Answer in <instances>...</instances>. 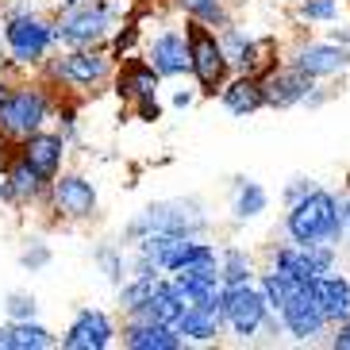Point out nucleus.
<instances>
[{
  "instance_id": "obj_1",
  "label": "nucleus",
  "mask_w": 350,
  "mask_h": 350,
  "mask_svg": "<svg viewBox=\"0 0 350 350\" xmlns=\"http://www.w3.org/2000/svg\"><path fill=\"white\" fill-rule=\"evenodd\" d=\"M58 104H62V93L51 81H42V77L4 85V96H0V162L27 135L42 131V127L51 124L54 112H58Z\"/></svg>"
},
{
  "instance_id": "obj_2",
  "label": "nucleus",
  "mask_w": 350,
  "mask_h": 350,
  "mask_svg": "<svg viewBox=\"0 0 350 350\" xmlns=\"http://www.w3.org/2000/svg\"><path fill=\"white\" fill-rule=\"evenodd\" d=\"M116 58L108 46H62V51L39 66V77L51 81L62 96H89L116 77Z\"/></svg>"
},
{
  "instance_id": "obj_3",
  "label": "nucleus",
  "mask_w": 350,
  "mask_h": 350,
  "mask_svg": "<svg viewBox=\"0 0 350 350\" xmlns=\"http://www.w3.org/2000/svg\"><path fill=\"white\" fill-rule=\"evenodd\" d=\"M281 227H285V239L297 243V247H319V243L339 247L342 235H347V224H342V196L316 185L308 196H300L297 204L285 208Z\"/></svg>"
},
{
  "instance_id": "obj_4",
  "label": "nucleus",
  "mask_w": 350,
  "mask_h": 350,
  "mask_svg": "<svg viewBox=\"0 0 350 350\" xmlns=\"http://www.w3.org/2000/svg\"><path fill=\"white\" fill-rule=\"evenodd\" d=\"M208 224H212V219H208L204 204H200L196 196L154 200V204H146L135 219H127V227H124V235H120V243H124V247H131V243H139V239H146V235H154V231L193 239V235H204Z\"/></svg>"
},
{
  "instance_id": "obj_5",
  "label": "nucleus",
  "mask_w": 350,
  "mask_h": 350,
  "mask_svg": "<svg viewBox=\"0 0 350 350\" xmlns=\"http://www.w3.org/2000/svg\"><path fill=\"white\" fill-rule=\"evenodd\" d=\"M219 316H224V327L243 342L258 339V335H285L281 316L266 304V297H262V288L254 281L250 285H224Z\"/></svg>"
},
{
  "instance_id": "obj_6",
  "label": "nucleus",
  "mask_w": 350,
  "mask_h": 350,
  "mask_svg": "<svg viewBox=\"0 0 350 350\" xmlns=\"http://www.w3.org/2000/svg\"><path fill=\"white\" fill-rule=\"evenodd\" d=\"M4 51H8V66L16 70H39L51 51L58 46L54 39V20L42 16L39 8H27L20 16H4Z\"/></svg>"
},
{
  "instance_id": "obj_7",
  "label": "nucleus",
  "mask_w": 350,
  "mask_h": 350,
  "mask_svg": "<svg viewBox=\"0 0 350 350\" xmlns=\"http://www.w3.org/2000/svg\"><path fill=\"white\" fill-rule=\"evenodd\" d=\"M116 27L120 23L112 20V12L100 0H81V4L58 8V16H54L58 46H108Z\"/></svg>"
},
{
  "instance_id": "obj_8",
  "label": "nucleus",
  "mask_w": 350,
  "mask_h": 350,
  "mask_svg": "<svg viewBox=\"0 0 350 350\" xmlns=\"http://www.w3.org/2000/svg\"><path fill=\"white\" fill-rule=\"evenodd\" d=\"M185 35H189V54H193V70L189 73H193L196 89L204 96H216L224 89V81L231 77V62H227V54H224L219 31L200 20H189Z\"/></svg>"
},
{
  "instance_id": "obj_9",
  "label": "nucleus",
  "mask_w": 350,
  "mask_h": 350,
  "mask_svg": "<svg viewBox=\"0 0 350 350\" xmlns=\"http://www.w3.org/2000/svg\"><path fill=\"white\" fill-rule=\"evenodd\" d=\"M46 208L54 212L58 224H89V219L100 212V196H96V185L85 174H62L51 181V193H46Z\"/></svg>"
},
{
  "instance_id": "obj_10",
  "label": "nucleus",
  "mask_w": 350,
  "mask_h": 350,
  "mask_svg": "<svg viewBox=\"0 0 350 350\" xmlns=\"http://www.w3.org/2000/svg\"><path fill=\"white\" fill-rule=\"evenodd\" d=\"M339 262V247L331 243H319V247H297V243H281V247H269V266L281 269L285 278L300 281V285H312L319 273L335 269Z\"/></svg>"
},
{
  "instance_id": "obj_11",
  "label": "nucleus",
  "mask_w": 350,
  "mask_h": 350,
  "mask_svg": "<svg viewBox=\"0 0 350 350\" xmlns=\"http://www.w3.org/2000/svg\"><path fill=\"white\" fill-rule=\"evenodd\" d=\"M219 42H224V54H227V62H231V73H254V77H262L269 66H278V42L254 39L239 23H224L219 27Z\"/></svg>"
},
{
  "instance_id": "obj_12",
  "label": "nucleus",
  "mask_w": 350,
  "mask_h": 350,
  "mask_svg": "<svg viewBox=\"0 0 350 350\" xmlns=\"http://www.w3.org/2000/svg\"><path fill=\"white\" fill-rule=\"evenodd\" d=\"M288 66H297L300 73H308L312 81H327V77H339L350 70V46L335 39H308L297 42L285 58Z\"/></svg>"
},
{
  "instance_id": "obj_13",
  "label": "nucleus",
  "mask_w": 350,
  "mask_h": 350,
  "mask_svg": "<svg viewBox=\"0 0 350 350\" xmlns=\"http://www.w3.org/2000/svg\"><path fill=\"white\" fill-rule=\"evenodd\" d=\"M281 327H285V335L293 342H316V339H323L327 335V316L319 312V304H316V297L308 293V285H293V293H288V300L281 304Z\"/></svg>"
},
{
  "instance_id": "obj_14",
  "label": "nucleus",
  "mask_w": 350,
  "mask_h": 350,
  "mask_svg": "<svg viewBox=\"0 0 350 350\" xmlns=\"http://www.w3.org/2000/svg\"><path fill=\"white\" fill-rule=\"evenodd\" d=\"M46 193H51V181L27 165L16 150L4 158V181H0V204L12 208H31V204H46Z\"/></svg>"
},
{
  "instance_id": "obj_15",
  "label": "nucleus",
  "mask_w": 350,
  "mask_h": 350,
  "mask_svg": "<svg viewBox=\"0 0 350 350\" xmlns=\"http://www.w3.org/2000/svg\"><path fill=\"white\" fill-rule=\"evenodd\" d=\"M120 339L112 316L100 308H77L70 319V327L62 331L58 347L62 350H108L112 342Z\"/></svg>"
},
{
  "instance_id": "obj_16",
  "label": "nucleus",
  "mask_w": 350,
  "mask_h": 350,
  "mask_svg": "<svg viewBox=\"0 0 350 350\" xmlns=\"http://www.w3.org/2000/svg\"><path fill=\"white\" fill-rule=\"evenodd\" d=\"M146 62L162 73V81L170 77H181V73L193 70V54H189V35L181 27H162L154 39L146 42Z\"/></svg>"
},
{
  "instance_id": "obj_17",
  "label": "nucleus",
  "mask_w": 350,
  "mask_h": 350,
  "mask_svg": "<svg viewBox=\"0 0 350 350\" xmlns=\"http://www.w3.org/2000/svg\"><path fill=\"white\" fill-rule=\"evenodd\" d=\"M316 89L308 73H300L297 66H269L262 73V96H266V108H297V104L308 100V93Z\"/></svg>"
},
{
  "instance_id": "obj_18",
  "label": "nucleus",
  "mask_w": 350,
  "mask_h": 350,
  "mask_svg": "<svg viewBox=\"0 0 350 350\" xmlns=\"http://www.w3.org/2000/svg\"><path fill=\"white\" fill-rule=\"evenodd\" d=\"M66 150H70V143H66L58 131H51V127H42V131L27 135V139L16 146V154H20L27 165H35V170L46 177V181H54V177L62 174Z\"/></svg>"
},
{
  "instance_id": "obj_19",
  "label": "nucleus",
  "mask_w": 350,
  "mask_h": 350,
  "mask_svg": "<svg viewBox=\"0 0 350 350\" xmlns=\"http://www.w3.org/2000/svg\"><path fill=\"white\" fill-rule=\"evenodd\" d=\"M308 293L316 297L319 312L327 316L331 327H339V323H347V319H350V278H347V273L327 269V273H319V278L308 285Z\"/></svg>"
},
{
  "instance_id": "obj_20",
  "label": "nucleus",
  "mask_w": 350,
  "mask_h": 350,
  "mask_svg": "<svg viewBox=\"0 0 350 350\" xmlns=\"http://www.w3.org/2000/svg\"><path fill=\"white\" fill-rule=\"evenodd\" d=\"M112 85H116V93H120V100L135 104V100H143V96H154V93H158L162 73L146 62V58H135V54H127V62L116 66Z\"/></svg>"
},
{
  "instance_id": "obj_21",
  "label": "nucleus",
  "mask_w": 350,
  "mask_h": 350,
  "mask_svg": "<svg viewBox=\"0 0 350 350\" xmlns=\"http://www.w3.org/2000/svg\"><path fill=\"white\" fill-rule=\"evenodd\" d=\"M120 342L127 350H181L185 339L174 323H150V319H124Z\"/></svg>"
},
{
  "instance_id": "obj_22",
  "label": "nucleus",
  "mask_w": 350,
  "mask_h": 350,
  "mask_svg": "<svg viewBox=\"0 0 350 350\" xmlns=\"http://www.w3.org/2000/svg\"><path fill=\"white\" fill-rule=\"evenodd\" d=\"M216 96H219V104H224L227 112L239 116V120H247V116H254L258 108H266L262 77H254V73H231Z\"/></svg>"
},
{
  "instance_id": "obj_23",
  "label": "nucleus",
  "mask_w": 350,
  "mask_h": 350,
  "mask_svg": "<svg viewBox=\"0 0 350 350\" xmlns=\"http://www.w3.org/2000/svg\"><path fill=\"white\" fill-rule=\"evenodd\" d=\"M51 347H58V335L46 323H39V319H8V323H0V350H51Z\"/></svg>"
},
{
  "instance_id": "obj_24",
  "label": "nucleus",
  "mask_w": 350,
  "mask_h": 350,
  "mask_svg": "<svg viewBox=\"0 0 350 350\" xmlns=\"http://www.w3.org/2000/svg\"><path fill=\"white\" fill-rule=\"evenodd\" d=\"M266 208H269V193L262 181H254V177H235L231 181V219L235 224H250Z\"/></svg>"
},
{
  "instance_id": "obj_25",
  "label": "nucleus",
  "mask_w": 350,
  "mask_h": 350,
  "mask_svg": "<svg viewBox=\"0 0 350 350\" xmlns=\"http://www.w3.org/2000/svg\"><path fill=\"white\" fill-rule=\"evenodd\" d=\"M177 331H181V339L185 342H216L219 335H224V316L219 312H208V308H193L189 304L181 316H177V323H174Z\"/></svg>"
},
{
  "instance_id": "obj_26",
  "label": "nucleus",
  "mask_w": 350,
  "mask_h": 350,
  "mask_svg": "<svg viewBox=\"0 0 350 350\" xmlns=\"http://www.w3.org/2000/svg\"><path fill=\"white\" fill-rule=\"evenodd\" d=\"M219 278H224V285H250L258 278L254 254L247 247H235V243L219 247Z\"/></svg>"
},
{
  "instance_id": "obj_27",
  "label": "nucleus",
  "mask_w": 350,
  "mask_h": 350,
  "mask_svg": "<svg viewBox=\"0 0 350 350\" xmlns=\"http://www.w3.org/2000/svg\"><path fill=\"white\" fill-rule=\"evenodd\" d=\"M93 262H96V269L104 273V281L116 285V288L131 278V254H127L124 243H100V247L93 250Z\"/></svg>"
},
{
  "instance_id": "obj_28",
  "label": "nucleus",
  "mask_w": 350,
  "mask_h": 350,
  "mask_svg": "<svg viewBox=\"0 0 350 350\" xmlns=\"http://www.w3.org/2000/svg\"><path fill=\"white\" fill-rule=\"evenodd\" d=\"M162 278H165V273H131L124 285L116 288V308L124 312V316L139 312L146 300H150V293H154V285H158Z\"/></svg>"
},
{
  "instance_id": "obj_29",
  "label": "nucleus",
  "mask_w": 350,
  "mask_h": 350,
  "mask_svg": "<svg viewBox=\"0 0 350 350\" xmlns=\"http://www.w3.org/2000/svg\"><path fill=\"white\" fill-rule=\"evenodd\" d=\"M174 8L181 12V16H189V20H200V23H208V27H216V31L224 23H231L224 0H174Z\"/></svg>"
},
{
  "instance_id": "obj_30",
  "label": "nucleus",
  "mask_w": 350,
  "mask_h": 350,
  "mask_svg": "<svg viewBox=\"0 0 350 350\" xmlns=\"http://www.w3.org/2000/svg\"><path fill=\"white\" fill-rule=\"evenodd\" d=\"M342 16V0H300L297 20L304 23H335Z\"/></svg>"
},
{
  "instance_id": "obj_31",
  "label": "nucleus",
  "mask_w": 350,
  "mask_h": 350,
  "mask_svg": "<svg viewBox=\"0 0 350 350\" xmlns=\"http://www.w3.org/2000/svg\"><path fill=\"white\" fill-rule=\"evenodd\" d=\"M139 39H143V27H139V23H124V27H116L112 39H108V54H112L116 62H124L127 54L135 51Z\"/></svg>"
},
{
  "instance_id": "obj_32",
  "label": "nucleus",
  "mask_w": 350,
  "mask_h": 350,
  "mask_svg": "<svg viewBox=\"0 0 350 350\" xmlns=\"http://www.w3.org/2000/svg\"><path fill=\"white\" fill-rule=\"evenodd\" d=\"M4 316L8 319H35L39 316V300H35V293H23V288L8 293V297H4Z\"/></svg>"
},
{
  "instance_id": "obj_33",
  "label": "nucleus",
  "mask_w": 350,
  "mask_h": 350,
  "mask_svg": "<svg viewBox=\"0 0 350 350\" xmlns=\"http://www.w3.org/2000/svg\"><path fill=\"white\" fill-rule=\"evenodd\" d=\"M54 262V250L42 243V239H31V247L20 250V266L27 269V273H39V269H46Z\"/></svg>"
},
{
  "instance_id": "obj_34",
  "label": "nucleus",
  "mask_w": 350,
  "mask_h": 350,
  "mask_svg": "<svg viewBox=\"0 0 350 350\" xmlns=\"http://www.w3.org/2000/svg\"><path fill=\"white\" fill-rule=\"evenodd\" d=\"M131 108H135V116H139L143 124H158V120H162V104H158V93H154V96H143V100H135Z\"/></svg>"
},
{
  "instance_id": "obj_35",
  "label": "nucleus",
  "mask_w": 350,
  "mask_h": 350,
  "mask_svg": "<svg viewBox=\"0 0 350 350\" xmlns=\"http://www.w3.org/2000/svg\"><path fill=\"white\" fill-rule=\"evenodd\" d=\"M312 189H316V181H312V177H293V181L285 185V193H281V200H285V208H288V204H297L300 196H308Z\"/></svg>"
},
{
  "instance_id": "obj_36",
  "label": "nucleus",
  "mask_w": 350,
  "mask_h": 350,
  "mask_svg": "<svg viewBox=\"0 0 350 350\" xmlns=\"http://www.w3.org/2000/svg\"><path fill=\"white\" fill-rule=\"evenodd\" d=\"M331 347H335V350H350V319H347V323H339V327H335V331H331Z\"/></svg>"
},
{
  "instance_id": "obj_37",
  "label": "nucleus",
  "mask_w": 350,
  "mask_h": 350,
  "mask_svg": "<svg viewBox=\"0 0 350 350\" xmlns=\"http://www.w3.org/2000/svg\"><path fill=\"white\" fill-rule=\"evenodd\" d=\"M196 93H200V89H177V93H174V108H181V112H185V108H193Z\"/></svg>"
},
{
  "instance_id": "obj_38",
  "label": "nucleus",
  "mask_w": 350,
  "mask_h": 350,
  "mask_svg": "<svg viewBox=\"0 0 350 350\" xmlns=\"http://www.w3.org/2000/svg\"><path fill=\"white\" fill-rule=\"evenodd\" d=\"M327 39H335V42H342V46H350V23H347V27H335Z\"/></svg>"
},
{
  "instance_id": "obj_39",
  "label": "nucleus",
  "mask_w": 350,
  "mask_h": 350,
  "mask_svg": "<svg viewBox=\"0 0 350 350\" xmlns=\"http://www.w3.org/2000/svg\"><path fill=\"white\" fill-rule=\"evenodd\" d=\"M342 224H347V235H350V193L342 196Z\"/></svg>"
},
{
  "instance_id": "obj_40",
  "label": "nucleus",
  "mask_w": 350,
  "mask_h": 350,
  "mask_svg": "<svg viewBox=\"0 0 350 350\" xmlns=\"http://www.w3.org/2000/svg\"><path fill=\"white\" fill-rule=\"evenodd\" d=\"M0 96H4V81H0Z\"/></svg>"
},
{
  "instance_id": "obj_41",
  "label": "nucleus",
  "mask_w": 350,
  "mask_h": 350,
  "mask_svg": "<svg viewBox=\"0 0 350 350\" xmlns=\"http://www.w3.org/2000/svg\"><path fill=\"white\" fill-rule=\"evenodd\" d=\"M342 4H347V8H350V0H342Z\"/></svg>"
}]
</instances>
